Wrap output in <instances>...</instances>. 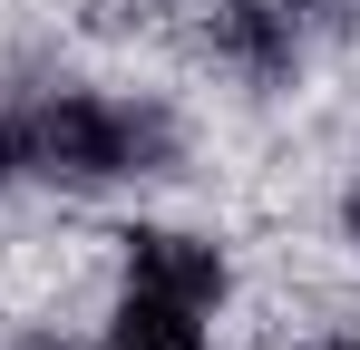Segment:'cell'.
I'll list each match as a JSON object with an SVG mask.
<instances>
[{"instance_id":"cell-2","label":"cell","mask_w":360,"mask_h":350,"mask_svg":"<svg viewBox=\"0 0 360 350\" xmlns=\"http://www.w3.org/2000/svg\"><path fill=\"white\" fill-rule=\"evenodd\" d=\"M20 156L59 185H117V175H146L166 156V117L156 108H117V98H49V108L20 127Z\"/></svg>"},{"instance_id":"cell-4","label":"cell","mask_w":360,"mask_h":350,"mask_svg":"<svg viewBox=\"0 0 360 350\" xmlns=\"http://www.w3.org/2000/svg\"><path fill=\"white\" fill-rule=\"evenodd\" d=\"M10 166H20V127H0V185H10Z\"/></svg>"},{"instance_id":"cell-1","label":"cell","mask_w":360,"mask_h":350,"mask_svg":"<svg viewBox=\"0 0 360 350\" xmlns=\"http://www.w3.org/2000/svg\"><path fill=\"white\" fill-rule=\"evenodd\" d=\"M224 302V253L195 233H136L127 302L108 350H205V311Z\"/></svg>"},{"instance_id":"cell-5","label":"cell","mask_w":360,"mask_h":350,"mask_svg":"<svg viewBox=\"0 0 360 350\" xmlns=\"http://www.w3.org/2000/svg\"><path fill=\"white\" fill-rule=\"evenodd\" d=\"M341 214H351V233H360V185H351V205H341Z\"/></svg>"},{"instance_id":"cell-6","label":"cell","mask_w":360,"mask_h":350,"mask_svg":"<svg viewBox=\"0 0 360 350\" xmlns=\"http://www.w3.org/2000/svg\"><path fill=\"white\" fill-rule=\"evenodd\" d=\"M30 350H59V341H30Z\"/></svg>"},{"instance_id":"cell-3","label":"cell","mask_w":360,"mask_h":350,"mask_svg":"<svg viewBox=\"0 0 360 350\" xmlns=\"http://www.w3.org/2000/svg\"><path fill=\"white\" fill-rule=\"evenodd\" d=\"M224 49H234L253 78H283L302 39H292V20H283V10H263V0H234V20H224Z\"/></svg>"}]
</instances>
